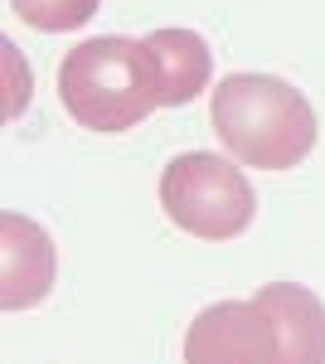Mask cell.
<instances>
[{"label":"cell","mask_w":325,"mask_h":364,"mask_svg":"<svg viewBox=\"0 0 325 364\" xmlns=\"http://www.w3.org/2000/svg\"><path fill=\"white\" fill-rule=\"evenodd\" d=\"M282 331L257 296L252 301H214L185 331V364H277Z\"/></svg>","instance_id":"277c9868"},{"label":"cell","mask_w":325,"mask_h":364,"mask_svg":"<svg viewBox=\"0 0 325 364\" xmlns=\"http://www.w3.org/2000/svg\"><path fill=\"white\" fill-rule=\"evenodd\" d=\"M257 301L277 316L282 360L277 364H325V301L301 282H267Z\"/></svg>","instance_id":"8992f818"},{"label":"cell","mask_w":325,"mask_h":364,"mask_svg":"<svg viewBox=\"0 0 325 364\" xmlns=\"http://www.w3.org/2000/svg\"><path fill=\"white\" fill-rule=\"evenodd\" d=\"M146 44L161 68V107H185L209 87L214 54L194 29H156V34H146Z\"/></svg>","instance_id":"52a82bcc"},{"label":"cell","mask_w":325,"mask_h":364,"mask_svg":"<svg viewBox=\"0 0 325 364\" xmlns=\"http://www.w3.org/2000/svg\"><path fill=\"white\" fill-rule=\"evenodd\" d=\"M54 238L25 214H0V311H25L54 291Z\"/></svg>","instance_id":"5b68a950"},{"label":"cell","mask_w":325,"mask_h":364,"mask_svg":"<svg viewBox=\"0 0 325 364\" xmlns=\"http://www.w3.org/2000/svg\"><path fill=\"white\" fill-rule=\"evenodd\" d=\"M214 132L223 151L252 170H297L316 146V112L306 92L287 78L267 73H233L214 87Z\"/></svg>","instance_id":"6da1fadb"},{"label":"cell","mask_w":325,"mask_h":364,"mask_svg":"<svg viewBox=\"0 0 325 364\" xmlns=\"http://www.w3.org/2000/svg\"><path fill=\"white\" fill-rule=\"evenodd\" d=\"M58 97L87 132H132L161 107V68L146 39L97 34L58 63Z\"/></svg>","instance_id":"7a4b0ae2"},{"label":"cell","mask_w":325,"mask_h":364,"mask_svg":"<svg viewBox=\"0 0 325 364\" xmlns=\"http://www.w3.org/2000/svg\"><path fill=\"white\" fill-rule=\"evenodd\" d=\"M15 15L25 20L29 29H44V34H73L82 29L102 0H10Z\"/></svg>","instance_id":"ba28073f"},{"label":"cell","mask_w":325,"mask_h":364,"mask_svg":"<svg viewBox=\"0 0 325 364\" xmlns=\"http://www.w3.org/2000/svg\"><path fill=\"white\" fill-rule=\"evenodd\" d=\"M161 209L180 233L223 243V238L247 233L252 214H257V195H252L247 175L238 170V161L209 156V151H190V156H175L165 166Z\"/></svg>","instance_id":"3957f363"}]
</instances>
